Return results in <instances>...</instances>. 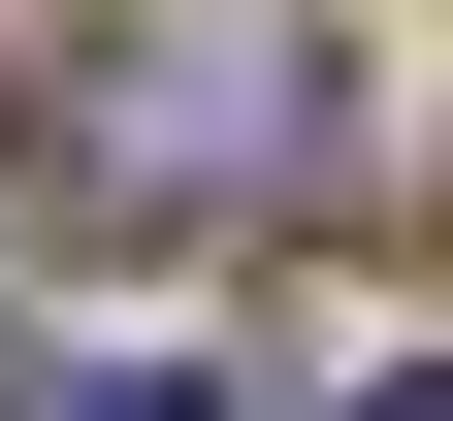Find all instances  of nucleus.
Wrapping results in <instances>:
<instances>
[{"label": "nucleus", "mask_w": 453, "mask_h": 421, "mask_svg": "<svg viewBox=\"0 0 453 421\" xmlns=\"http://www.w3.org/2000/svg\"><path fill=\"white\" fill-rule=\"evenodd\" d=\"M33 421H226V389H162V356H33Z\"/></svg>", "instance_id": "1"}, {"label": "nucleus", "mask_w": 453, "mask_h": 421, "mask_svg": "<svg viewBox=\"0 0 453 421\" xmlns=\"http://www.w3.org/2000/svg\"><path fill=\"white\" fill-rule=\"evenodd\" d=\"M357 421H453V356H388V389H357Z\"/></svg>", "instance_id": "2"}]
</instances>
